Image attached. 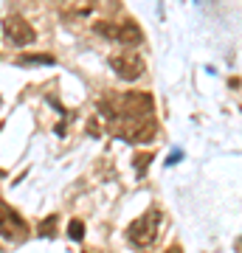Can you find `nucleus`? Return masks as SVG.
Returning a JSON list of instances; mask_svg holds the SVG:
<instances>
[{"mask_svg": "<svg viewBox=\"0 0 242 253\" xmlns=\"http://www.w3.org/2000/svg\"><path fill=\"white\" fill-rule=\"evenodd\" d=\"M178 161H180V149H175V152L169 155V161H166V166H175Z\"/></svg>", "mask_w": 242, "mask_h": 253, "instance_id": "obj_10", "label": "nucleus"}, {"mask_svg": "<svg viewBox=\"0 0 242 253\" xmlns=\"http://www.w3.org/2000/svg\"><path fill=\"white\" fill-rule=\"evenodd\" d=\"M141 28L135 26L133 20H127V23H121V26H116V42H121V45L133 48V45H141Z\"/></svg>", "mask_w": 242, "mask_h": 253, "instance_id": "obj_5", "label": "nucleus"}, {"mask_svg": "<svg viewBox=\"0 0 242 253\" xmlns=\"http://www.w3.org/2000/svg\"><path fill=\"white\" fill-rule=\"evenodd\" d=\"M85 253H90V251H85Z\"/></svg>", "mask_w": 242, "mask_h": 253, "instance_id": "obj_12", "label": "nucleus"}, {"mask_svg": "<svg viewBox=\"0 0 242 253\" xmlns=\"http://www.w3.org/2000/svg\"><path fill=\"white\" fill-rule=\"evenodd\" d=\"M166 253H183V251H180L178 245H172V248H169V251H166Z\"/></svg>", "mask_w": 242, "mask_h": 253, "instance_id": "obj_11", "label": "nucleus"}, {"mask_svg": "<svg viewBox=\"0 0 242 253\" xmlns=\"http://www.w3.org/2000/svg\"><path fill=\"white\" fill-rule=\"evenodd\" d=\"M161 208H149L144 217H138L133 225L127 228V239L135 245V248H149L155 242V236L161 231Z\"/></svg>", "mask_w": 242, "mask_h": 253, "instance_id": "obj_1", "label": "nucleus"}, {"mask_svg": "<svg viewBox=\"0 0 242 253\" xmlns=\"http://www.w3.org/2000/svg\"><path fill=\"white\" fill-rule=\"evenodd\" d=\"M68 236H71L73 242H82V239H85V222H82V219H71V225H68Z\"/></svg>", "mask_w": 242, "mask_h": 253, "instance_id": "obj_9", "label": "nucleus"}, {"mask_svg": "<svg viewBox=\"0 0 242 253\" xmlns=\"http://www.w3.org/2000/svg\"><path fill=\"white\" fill-rule=\"evenodd\" d=\"M149 163H152V155H149V152L135 155V174H138V177H144V174H146V169H149Z\"/></svg>", "mask_w": 242, "mask_h": 253, "instance_id": "obj_8", "label": "nucleus"}, {"mask_svg": "<svg viewBox=\"0 0 242 253\" xmlns=\"http://www.w3.org/2000/svg\"><path fill=\"white\" fill-rule=\"evenodd\" d=\"M3 34L9 37L14 45H31L37 37L31 23L26 17H20V14H9V17L3 20Z\"/></svg>", "mask_w": 242, "mask_h": 253, "instance_id": "obj_4", "label": "nucleus"}, {"mask_svg": "<svg viewBox=\"0 0 242 253\" xmlns=\"http://www.w3.org/2000/svg\"><path fill=\"white\" fill-rule=\"evenodd\" d=\"M14 62L17 65H54V56L51 54H20Z\"/></svg>", "mask_w": 242, "mask_h": 253, "instance_id": "obj_6", "label": "nucleus"}, {"mask_svg": "<svg viewBox=\"0 0 242 253\" xmlns=\"http://www.w3.org/2000/svg\"><path fill=\"white\" fill-rule=\"evenodd\" d=\"M0 236L9 239V242H23V239H28V222L20 217L9 203L0 206Z\"/></svg>", "mask_w": 242, "mask_h": 253, "instance_id": "obj_2", "label": "nucleus"}, {"mask_svg": "<svg viewBox=\"0 0 242 253\" xmlns=\"http://www.w3.org/2000/svg\"><path fill=\"white\" fill-rule=\"evenodd\" d=\"M110 68L116 71V76H121L124 82H133L144 73V59L138 56V51H121V54L110 56Z\"/></svg>", "mask_w": 242, "mask_h": 253, "instance_id": "obj_3", "label": "nucleus"}, {"mask_svg": "<svg viewBox=\"0 0 242 253\" xmlns=\"http://www.w3.org/2000/svg\"><path fill=\"white\" fill-rule=\"evenodd\" d=\"M37 234H40V236H48V239H51V236L56 234V217H54V214H51L48 219H43V222H40Z\"/></svg>", "mask_w": 242, "mask_h": 253, "instance_id": "obj_7", "label": "nucleus"}]
</instances>
